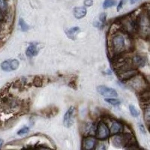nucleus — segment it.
Returning <instances> with one entry per match:
<instances>
[{
  "label": "nucleus",
  "instance_id": "nucleus-1",
  "mask_svg": "<svg viewBox=\"0 0 150 150\" xmlns=\"http://www.w3.org/2000/svg\"><path fill=\"white\" fill-rule=\"evenodd\" d=\"M132 43L129 38L125 34L117 33L112 37L111 39V48L116 54L126 52L131 49Z\"/></svg>",
  "mask_w": 150,
  "mask_h": 150
},
{
  "label": "nucleus",
  "instance_id": "nucleus-2",
  "mask_svg": "<svg viewBox=\"0 0 150 150\" xmlns=\"http://www.w3.org/2000/svg\"><path fill=\"white\" fill-rule=\"evenodd\" d=\"M137 32L142 37L150 36V19L146 14H141L138 19H137Z\"/></svg>",
  "mask_w": 150,
  "mask_h": 150
},
{
  "label": "nucleus",
  "instance_id": "nucleus-3",
  "mask_svg": "<svg viewBox=\"0 0 150 150\" xmlns=\"http://www.w3.org/2000/svg\"><path fill=\"white\" fill-rule=\"evenodd\" d=\"M122 29L126 33H134L137 32V20H134L133 17H128L124 18L121 23Z\"/></svg>",
  "mask_w": 150,
  "mask_h": 150
},
{
  "label": "nucleus",
  "instance_id": "nucleus-4",
  "mask_svg": "<svg viewBox=\"0 0 150 150\" xmlns=\"http://www.w3.org/2000/svg\"><path fill=\"white\" fill-rule=\"evenodd\" d=\"M130 86H131L134 89L138 92H143L145 90L146 86V83L145 80L143 79V77L141 76H134L131 79H130Z\"/></svg>",
  "mask_w": 150,
  "mask_h": 150
},
{
  "label": "nucleus",
  "instance_id": "nucleus-5",
  "mask_svg": "<svg viewBox=\"0 0 150 150\" xmlns=\"http://www.w3.org/2000/svg\"><path fill=\"white\" fill-rule=\"evenodd\" d=\"M110 135V131L104 122H101L96 128V137L98 140H106Z\"/></svg>",
  "mask_w": 150,
  "mask_h": 150
},
{
  "label": "nucleus",
  "instance_id": "nucleus-6",
  "mask_svg": "<svg viewBox=\"0 0 150 150\" xmlns=\"http://www.w3.org/2000/svg\"><path fill=\"white\" fill-rule=\"evenodd\" d=\"M75 113V108L71 106L68 108V110L65 112V116H64V125L66 128H70L72 125L74 124V116Z\"/></svg>",
  "mask_w": 150,
  "mask_h": 150
},
{
  "label": "nucleus",
  "instance_id": "nucleus-7",
  "mask_svg": "<svg viewBox=\"0 0 150 150\" xmlns=\"http://www.w3.org/2000/svg\"><path fill=\"white\" fill-rule=\"evenodd\" d=\"M97 91L100 95L104 97H115L118 96V93L115 89L109 88L105 86H98L97 87Z\"/></svg>",
  "mask_w": 150,
  "mask_h": 150
},
{
  "label": "nucleus",
  "instance_id": "nucleus-8",
  "mask_svg": "<svg viewBox=\"0 0 150 150\" xmlns=\"http://www.w3.org/2000/svg\"><path fill=\"white\" fill-rule=\"evenodd\" d=\"M137 74H138V71L136 69L130 68V69H127V70L120 72L119 73V77L122 80H129L130 79L136 76Z\"/></svg>",
  "mask_w": 150,
  "mask_h": 150
},
{
  "label": "nucleus",
  "instance_id": "nucleus-9",
  "mask_svg": "<svg viewBox=\"0 0 150 150\" xmlns=\"http://www.w3.org/2000/svg\"><path fill=\"white\" fill-rule=\"evenodd\" d=\"M97 144V139L93 137H87L83 140V149L87 150H91L95 149Z\"/></svg>",
  "mask_w": 150,
  "mask_h": 150
},
{
  "label": "nucleus",
  "instance_id": "nucleus-10",
  "mask_svg": "<svg viewBox=\"0 0 150 150\" xmlns=\"http://www.w3.org/2000/svg\"><path fill=\"white\" fill-rule=\"evenodd\" d=\"M122 124L120 122L113 121L112 122V124H111L110 129V134H118L121 133L122 131Z\"/></svg>",
  "mask_w": 150,
  "mask_h": 150
},
{
  "label": "nucleus",
  "instance_id": "nucleus-11",
  "mask_svg": "<svg viewBox=\"0 0 150 150\" xmlns=\"http://www.w3.org/2000/svg\"><path fill=\"white\" fill-rule=\"evenodd\" d=\"M132 64L133 66L135 67H143L146 64V60L144 59L143 56H140V55H135L132 58Z\"/></svg>",
  "mask_w": 150,
  "mask_h": 150
},
{
  "label": "nucleus",
  "instance_id": "nucleus-12",
  "mask_svg": "<svg viewBox=\"0 0 150 150\" xmlns=\"http://www.w3.org/2000/svg\"><path fill=\"white\" fill-rule=\"evenodd\" d=\"M139 99L143 104L146 105L150 104V90H144L142 92Z\"/></svg>",
  "mask_w": 150,
  "mask_h": 150
},
{
  "label": "nucleus",
  "instance_id": "nucleus-13",
  "mask_svg": "<svg viewBox=\"0 0 150 150\" xmlns=\"http://www.w3.org/2000/svg\"><path fill=\"white\" fill-rule=\"evenodd\" d=\"M38 51H39V50H38V48L37 47L36 45H35V44H32V45H30L29 47H28L27 50H26V54L28 57L32 58V57H33V56H37L38 53Z\"/></svg>",
  "mask_w": 150,
  "mask_h": 150
},
{
  "label": "nucleus",
  "instance_id": "nucleus-14",
  "mask_svg": "<svg viewBox=\"0 0 150 150\" xmlns=\"http://www.w3.org/2000/svg\"><path fill=\"white\" fill-rule=\"evenodd\" d=\"M87 11L85 7H76L74 9V15L77 19H81L86 15Z\"/></svg>",
  "mask_w": 150,
  "mask_h": 150
},
{
  "label": "nucleus",
  "instance_id": "nucleus-15",
  "mask_svg": "<svg viewBox=\"0 0 150 150\" xmlns=\"http://www.w3.org/2000/svg\"><path fill=\"white\" fill-rule=\"evenodd\" d=\"M111 142L113 144V146L116 147H122L125 146L124 138H123L122 135H117L114 136L111 139Z\"/></svg>",
  "mask_w": 150,
  "mask_h": 150
},
{
  "label": "nucleus",
  "instance_id": "nucleus-16",
  "mask_svg": "<svg viewBox=\"0 0 150 150\" xmlns=\"http://www.w3.org/2000/svg\"><path fill=\"white\" fill-rule=\"evenodd\" d=\"M84 132L88 135L94 134L96 132V128L92 123H86L84 127Z\"/></svg>",
  "mask_w": 150,
  "mask_h": 150
},
{
  "label": "nucleus",
  "instance_id": "nucleus-17",
  "mask_svg": "<svg viewBox=\"0 0 150 150\" xmlns=\"http://www.w3.org/2000/svg\"><path fill=\"white\" fill-rule=\"evenodd\" d=\"M79 31H80V28L79 27H72L71 29H68V31H66V35L71 39H74L75 36H76V35H77Z\"/></svg>",
  "mask_w": 150,
  "mask_h": 150
},
{
  "label": "nucleus",
  "instance_id": "nucleus-18",
  "mask_svg": "<svg viewBox=\"0 0 150 150\" xmlns=\"http://www.w3.org/2000/svg\"><path fill=\"white\" fill-rule=\"evenodd\" d=\"M144 121L146 124L150 125V107H147L144 110Z\"/></svg>",
  "mask_w": 150,
  "mask_h": 150
},
{
  "label": "nucleus",
  "instance_id": "nucleus-19",
  "mask_svg": "<svg viewBox=\"0 0 150 150\" xmlns=\"http://www.w3.org/2000/svg\"><path fill=\"white\" fill-rule=\"evenodd\" d=\"M116 0H105L103 3V8L104 9H108L109 8L112 7L116 5Z\"/></svg>",
  "mask_w": 150,
  "mask_h": 150
},
{
  "label": "nucleus",
  "instance_id": "nucleus-20",
  "mask_svg": "<svg viewBox=\"0 0 150 150\" xmlns=\"http://www.w3.org/2000/svg\"><path fill=\"white\" fill-rule=\"evenodd\" d=\"M1 68L5 71H11V65H10V59L5 60L1 64Z\"/></svg>",
  "mask_w": 150,
  "mask_h": 150
},
{
  "label": "nucleus",
  "instance_id": "nucleus-21",
  "mask_svg": "<svg viewBox=\"0 0 150 150\" xmlns=\"http://www.w3.org/2000/svg\"><path fill=\"white\" fill-rule=\"evenodd\" d=\"M19 26H20V27H21V30L23 32H26V31H27L29 29V26L26 23V22L23 21V18H21L19 20Z\"/></svg>",
  "mask_w": 150,
  "mask_h": 150
},
{
  "label": "nucleus",
  "instance_id": "nucleus-22",
  "mask_svg": "<svg viewBox=\"0 0 150 150\" xmlns=\"http://www.w3.org/2000/svg\"><path fill=\"white\" fill-rule=\"evenodd\" d=\"M10 65L11 71H15L19 68L20 62L17 59H10Z\"/></svg>",
  "mask_w": 150,
  "mask_h": 150
},
{
  "label": "nucleus",
  "instance_id": "nucleus-23",
  "mask_svg": "<svg viewBox=\"0 0 150 150\" xmlns=\"http://www.w3.org/2000/svg\"><path fill=\"white\" fill-rule=\"evenodd\" d=\"M105 101L112 106H119L120 104H121L120 100L115 99V98H106Z\"/></svg>",
  "mask_w": 150,
  "mask_h": 150
},
{
  "label": "nucleus",
  "instance_id": "nucleus-24",
  "mask_svg": "<svg viewBox=\"0 0 150 150\" xmlns=\"http://www.w3.org/2000/svg\"><path fill=\"white\" fill-rule=\"evenodd\" d=\"M8 9V3L6 0H0V10L5 12Z\"/></svg>",
  "mask_w": 150,
  "mask_h": 150
},
{
  "label": "nucleus",
  "instance_id": "nucleus-25",
  "mask_svg": "<svg viewBox=\"0 0 150 150\" xmlns=\"http://www.w3.org/2000/svg\"><path fill=\"white\" fill-rule=\"evenodd\" d=\"M129 110L131 112V114L134 116V117H137L139 116V112L138 110L135 108L134 106L130 105L129 106Z\"/></svg>",
  "mask_w": 150,
  "mask_h": 150
},
{
  "label": "nucleus",
  "instance_id": "nucleus-26",
  "mask_svg": "<svg viewBox=\"0 0 150 150\" xmlns=\"http://www.w3.org/2000/svg\"><path fill=\"white\" fill-rule=\"evenodd\" d=\"M33 84H34L35 86H38V87L41 86L43 84L42 78H41L40 77H35L34 80H33Z\"/></svg>",
  "mask_w": 150,
  "mask_h": 150
},
{
  "label": "nucleus",
  "instance_id": "nucleus-27",
  "mask_svg": "<svg viewBox=\"0 0 150 150\" xmlns=\"http://www.w3.org/2000/svg\"><path fill=\"white\" fill-rule=\"evenodd\" d=\"M29 128H28V127H23V128H21V129L17 132V134L20 135V136H22V135L27 134L28 132H29Z\"/></svg>",
  "mask_w": 150,
  "mask_h": 150
},
{
  "label": "nucleus",
  "instance_id": "nucleus-28",
  "mask_svg": "<svg viewBox=\"0 0 150 150\" xmlns=\"http://www.w3.org/2000/svg\"><path fill=\"white\" fill-rule=\"evenodd\" d=\"M93 5V0H85L84 1V5L86 7H90Z\"/></svg>",
  "mask_w": 150,
  "mask_h": 150
},
{
  "label": "nucleus",
  "instance_id": "nucleus-29",
  "mask_svg": "<svg viewBox=\"0 0 150 150\" xmlns=\"http://www.w3.org/2000/svg\"><path fill=\"white\" fill-rule=\"evenodd\" d=\"M99 18H100V21H101L102 23H105V21H106V18H107V14H106L105 13H103V14H101V15H100Z\"/></svg>",
  "mask_w": 150,
  "mask_h": 150
},
{
  "label": "nucleus",
  "instance_id": "nucleus-30",
  "mask_svg": "<svg viewBox=\"0 0 150 150\" xmlns=\"http://www.w3.org/2000/svg\"><path fill=\"white\" fill-rule=\"evenodd\" d=\"M124 2H125V0H121V1H120V4L118 5V7H117L118 11H120L121 10V8H122V6H123V4H124Z\"/></svg>",
  "mask_w": 150,
  "mask_h": 150
},
{
  "label": "nucleus",
  "instance_id": "nucleus-31",
  "mask_svg": "<svg viewBox=\"0 0 150 150\" xmlns=\"http://www.w3.org/2000/svg\"><path fill=\"white\" fill-rule=\"evenodd\" d=\"M139 128H140V131H141L143 134H145V128H144V126H143V125L140 124V126H139Z\"/></svg>",
  "mask_w": 150,
  "mask_h": 150
},
{
  "label": "nucleus",
  "instance_id": "nucleus-32",
  "mask_svg": "<svg viewBox=\"0 0 150 150\" xmlns=\"http://www.w3.org/2000/svg\"><path fill=\"white\" fill-rule=\"evenodd\" d=\"M146 11H147V15H148V17H149V19H150V5H147Z\"/></svg>",
  "mask_w": 150,
  "mask_h": 150
},
{
  "label": "nucleus",
  "instance_id": "nucleus-33",
  "mask_svg": "<svg viewBox=\"0 0 150 150\" xmlns=\"http://www.w3.org/2000/svg\"><path fill=\"white\" fill-rule=\"evenodd\" d=\"M4 20V16L2 13V11L0 10V21H2Z\"/></svg>",
  "mask_w": 150,
  "mask_h": 150
},
{
  "label": "nucleus",
  "instance_id": "nucleus-34",
  "mask_svg": "<svg viewBox=\"0 0 150 150\" xmlns=\"http://www.w3.org/2000/svg\"><path fill=\"white\" fill-rule=\"evenodd\" d=\"M138 1H140V0H130V2H131V4L133 5V4H135L136 2H138Z\"/></svg>",
  "mask_w": 150,
  "mask_h": 150
},
{
  "label": "nucleus",
  "instance_id": "nucleus-35",
  "mask_svg": "<svg viewBox=\"0 0 150 150\" xmlns=\"http://www.w3.org/2000/svg\"><path fill=\"white\" fill-rule=\"evenodd\" d=\"M3 143H4L3 140H2V139H0V149L2 148V145H3Z\"/></svg>",
  "mask_w": 150,
  "mask_h": 150
}]
</instances>
